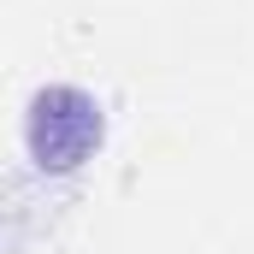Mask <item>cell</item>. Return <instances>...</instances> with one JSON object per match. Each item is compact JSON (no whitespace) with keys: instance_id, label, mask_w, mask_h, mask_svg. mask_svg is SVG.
<instances>
[{"instance_id":"6da1fadb","label":"cell","mask_w":254,"mask_h":254,"mask_svg":"<svg viewBox=\"0 0 254 254\" xmlns=\"http://www.w3.org/2000/svg\"><path fill=\"white\" fill-rule=\"evenodd\" d=\"M24 142H30V160L42 172H77L95 148H101V107L95 95L71 89V83H54L30 101V125H24Z\"/></svg>"}]
</instances>
